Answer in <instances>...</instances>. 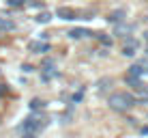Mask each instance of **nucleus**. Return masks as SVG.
Masks as SVG:
<instances>
[{"label": "nucleus", "mask_w": 148, "mask_h": 138, "mask_svg": "<svg viewBox=\"0 0 148 138\" xmlns=\"http://www.w3.org/2000/svg\"><path fill=\"white\" fill-rule=\"evenodd\" d=\"M108 104H110V108L116 110V112H127V110H131L135 106V97L131 93H122L120 91V93H112L110 95Z\"/></svg>", "instance_id": "nucleus-1"}, {"label": "nucleus", "mask_w": 148, "mask_h": 138, "mask_svg": "<svg viewBox=\"0 0 148 138\" xmlns=\"http://www.w3.org/2000/svg\"><path fill=\"white\" fill-rule=\"evenodd\" d=\"M45 127V121L39 119V117H30L26 119V123H24V130H26V134H37Z\"/></svg>", "instance_id": "nucleus-2"}, {"label": "nucleus", "mask_w": 148, "mask_h": 138, "mask_svg": "<svg viewBox=\"0 0 148 138\" xmlns=\"http://www.w3.org/2000/svg\"><path fill=\"white\" fill-rule=\"evenodd\" d=\"M137 48H140V43H137V39H133V37H127V41H125V45H122V54L125 56H135V52H137Z\"/></svg>", "instance_id": "nucleus-3"}, {"label": "nucleus", "mask_w": 148, "mask_h": 138, "mask_svg": "<svg viewBox=\"0 0 148 138\" xmlns=\"http://www.w3.org/2000/svg\"><path fill=\"white\" fill-rule=\"evenodd\" d=\"M56 15H58L60 19H64V22H71V19H77V11L75 9H71V7H60L58 11H56Z\"/></svg>", "instance_id": "nucleus-4"}, {"label": "nucleus", "mask_w": 148, "mask_h": 138, "mask_svg": "<svg viewBox=\"0 0 148 138\" xmlns=\"http://www.w3.org/2000/svg\"><path fill=\"white\" fill-rule=\"evenodd\" d=\"M90 35H92V30H88V28H73V30H69L71 39H84V37H90Z\"/></svg>", "instance_id": "nucleus-5"}, {"label": "nucleus", "mask_w": 148, "mask_h": 138, "mask_svg": "<svg viewBox=\"0 0 148 138\" xmlns=\"http://www.w3.org/2000/svg\"><path fill=\"white\" fill-rule=\"evenodd\" d=\"M125 9H116V11H112L110 15H108V19H110V22H114V24H122V22H125Z\"/></svg>", "instance_id": "nucleus-6"}, {"label": "nucleus", "mask_w": 148, "mask_h": 138, "mask_svg": "<svg viewBox=\"0 0 148 138\" xmlns=\"http://www.w3.org/2000/svg\"><path fill=\"white\" fill-rule=\"evenodd\" d=\"M30 50H32V52H39V54H45V52H49V43L32 41V43H30Z\"/></svg>", "instance_id": "nucleus-7"}, {"label": "nucleus", "mask_w": 148, "mask_h": 138, "mask_svg": "<svg viewBox=\"0 0 148 138\" xmlns=\"http://www.w3.org/2000/svg\"><path fill=\"white\" fill-rule=\"evenodd\" d=\"M144 74V67H142V65H131L129 67V78H140V76Z\"/></svg>", "instance_id": "nucleus-8"}, {"label": "nucleus", "mask_w": 148, "mask_h": 138, "mask_svg": "<svg viewBox=\"0 0 148 138\" xmlns=\"http://www.w3.org/2000/svg\"><path fill=\"white\" fill-rule=\"evenodd\" d=\"M13 28H15V24L11 22V19L0 17V33H9V30H13Z\"/></svg>", "instance_id": "nucleus-9"}, {"label": "nucleus", "mask_w": 148, "mask_h": 138, "mask_svg": "<svg viewBox=\"0 0 148 138\" xmlns=\"http://www.w3.org/2000/svg\"><path fill=\"white\" fill-rule=\"evenodd\" d=\"M52 17H54L52 13H47V11H45V13H39V15H37L34 19H37L39 24H47V22H52Z\"/></svg>", "instance_id": "nucleus-10"}, {"label": "nucleus", "mask_w": 148, "mask_h": 138, "mask_svg": "<svg viewBox=\"0 0 148 138\" xmlns=\"http://www.w3.org/2000/svg\"><path fill=\"white\" fill-rule=\"evenodd\" d=\"M129 33H131V26H127V24H118L116 26V35H120V37H125Z\"/></svg>", "instance_id": "nucleus-11"}, {"label": "nucleus", "mask_w": 148, "mask_h": 138, "mask_svg": "<svg viewBox=\"0 0 148 138\" xmlns=\"http://www.w3.org/2000/svg\"><path fill=\"white\" fill-rule=\"evenodd\" d=\"M45 106V101L43 99H30V108H34V110H41Z\"/></svg>", "instance_id": "nucleus-12"}, {"label": "nucleus", "mask_w": 148, "mask_h": 138, "mask_svg": "<svg viewBox=\"0 0 148 138\" xmlns=\"http://www.w3.org/2000/svg\"><path fill=\"white\" fill-rule=\"evenodd\" d=\"M112 84V78H105V80H101V82H99V91H101V93H103V91H108V86Z\"/></svg>", "instance_id": "nucleus-13"}, {"label": "nucleus", "mask_w": 148, "mask_h": 138, "mask_svg": "<svg viewBox=\"0 0 148 138\" xmlns=\"http://www.w3.org/2000/svg\"><path fill=\"white\" fill-rule=\"evenodd\" d=\"M43 69H45V71L54 69V60H52V58H45V60H43Z\"/></svg>", "instance_id": "nucleus-14"}, {"label": "nucleus", "mask_w": 148, "mask_h": 138, "mask_svg": "<svg viewBox=\"0 0 148 138\" xmlns=\"http://www.w3.org/2000/svg\"><path fill=\"white\" fill-rule=\"evenodd\" d=\"M99 39H101V43H103V45H112V39L105 37V35H99Z\"/></svg>", "instance_id": "nucleus-15"}, {"label": "nucleus", "mask_w": 148, "mask_h": 138, "mask_svg": "<svg viewBox=\"0 0 148 138\" xmlns=\"http://www.w3.org/2000/svg\"><path fill=\"white\" fill-rule=\"evenodd\" d=\"M24 2H26V0H9V4H11V7H22Z\"/></svg>", "instance_id": "nucleus-16"}, {"label": "nucleus", "mask_w": 148, "mask_h": 138, "mask_svg": "<svg viewBox=\"0 0 148 138\" xmlns=\"http://www.w3.org/2000/svg\"><path fill=\"white\" fill-rule=\"evenodd\" d=\"M30 7H34V9H41V7H43V2H41V0H30Z\"/></svg>", "instance_id": "nucleus-17"}, {"label": "nucleus", "mask_w": 148, "mask_h": 138, "mask_svg": "<svg viewBox=\"0 0 148 138\" xmlns=\"http://www.w3.org/2000/svg\"><path fill=\"white\" fill-rule=\"evenodd\" d=\"M142 134H144V136H148V125H146V127H142Z\"/></svg>", "instance_id": "nucleus-18"}, {"label": "nucleus", "mask_w": 148, "mask_h": 138, "mask_svg": "<svg viewBox=\"0 0 148 138\" xmlns=\"http://www.w3.org/2000/svg\"><path fill=\"white\" fill-rule=\"evenodd\" d=\"M22 138H34V134H24Z\"/></svg>", "instance_id": "nucleus-19"}, {"label": "nucleus", "mask_w": 148, "mask_h": 138, "mask_svg": "<svg viewBox=\"0 0 148 138\" xmlns=\"http://www.w3.org/2000/svg\"><path fill=\"white\" fill-rule=\"evenodd\" d=\"M144 39H146V41H148V33H144Z\"/></svg>", "instance_id": "nucleus-20"}]
</instances>
